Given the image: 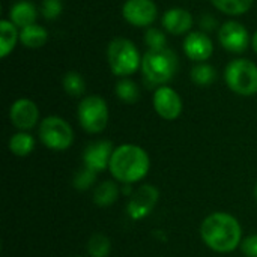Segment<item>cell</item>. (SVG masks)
Returning <instances> with one entry per match:
<instances>
[{
	"mask_svg": "<svg viewBox=\"0 0 257 257\" xmlns=\"http://www.w3.org/2000/svg\"><path fill=\"white\" fill-rule=\"evenodd\" d=\"M200 236L211 250L217 253H230L242 242V227L233 215L215 212L203 220Z\"/></svg>",
	"mask_w": 257,
	"mask_h": 257,
	"instance_id": "cell-1",
	"label": "cell"
},
{
	"mask_svg": "<svg viewBox=\"0 0 257 257\" xmlns=\"http://www.w3.org/2000/svg\"><path fill=\"white\" fill-rule=\"evenodd\" d=\"M151 167L148 152L137 145H120L114 148L110 160L111 176L122 184H136L142 181Z\"/></svg>",
	"mask_w": 257,
	"mask_h": 257,
	"instance_id": "cell-2",
	"label": "cell"
},
{
	"mask_svg": "<svg viewBox=\"0 0 257 257\" xmlns=\"http://www.w3.org/2000/svg\"><path fill=\"white\" fill-rule=\"evenodd\" d=\"M142 71L149 83L164 84L170 81L178 71V56L167 47L160 50L149 48L142 57Z\"/></svg>",
	"mask_w": 257,
	"mask_h": 257,
	"instance_id": "cell-3",
	"label": "cell"
},
{
	"mask_svg": "<svg viewBox=\"0 0 257 257\" xmlns=\"http://www.w3.org/2000/svg\"><path fill=\"white\" fill-rule=\"evenodd\" d=\"M107 59L113 74L119 77H128L134 74L142 65V59L136 45L125 38H116L110 42Z\"/></svg>",
	"mask_w": 257,
	"mask_h": 257,
	"instance_id": "cell-4",
	"label": "cell"
},
{
	"mask_svg": "<svg viewBox=\"0 0 257 257\" xmlns=\"http://www.w3.org/2000/svg\"><path fill=\"white\" fill-rule=\"evenodd\" d=\"M227 86L238 95L251 96L257 93V65L247 59L232 60L224 71Z\"/></svg>",
	"mask_w": 257,
	"mask_h": 257,
	"instance_id": "cell-5",
	"label": "cell"
},
{
	"mask_svg": "<svg viewBox=\"0 0 257 257\" xmlns=\"http://www.w3.org/2000/svg\"><path fill=\"white\" fill-rule=\"evenodd\" d=\"M78 120L81 128L89 134L102 133L108 123L107 102L96 95L83 98L78 105Z\"/></svg>",
	"mask_w": 257,
	"mask_h": 257,
	"instance_id": "cell-6",
	"label": "cell"
},
{
	"mask_svg": "<svg viewBox=\"0 0 257 257\" xmlns=\"http://www.w3.org/2000/svg\"><path fill=\"white\" fill-rule=\"evenodd\" d=\"M39 139L51 151H66L74 142V131L65 119L48 116L39 125Z\"/></svg>",
	"mask_w": 257,
	"mask_h": 257,
	"instance_id": "cell-7",
	"label": "cell"
},
{
	"mask_svg": "<svg viewBox=\"0 0 257 257\" xmlns=\"http://www.w3.org/2000/svg\"><path fill=\"white\" fill-rule=\"evenodd\" d=\"M158 197H160V193L154 185H151V184L140 185L131 194V199L126 206L128 215L136 221L148 217L152 212V209L155 208Z\"/></svg>",
	"mask_w": 257,
	"mask_h": 257,
	"instance_id": "cell-8",
	"label": "cell"
},
{
	"mask_svg": "<svg viewBox=\"0 0 257 257\" xmlns=\"http://www.w3.org/2000/svg\"><path fill=\"white\" fill-rule=\"evenodd\" d=\"M122 14L130 24L145 27L157 20L158 8L154 0H126Z\"/></svg>",
	"mask_w": 257,
	"mask_h": 257,
	"instance_id": "cell-9",
	"label": "cell"
},
{
	"mask_svg": "<svg viewBox=\"0 0 257 257\" xmlns=\"http://www.w3.org/2000/svg\"><path fill=\"white\" fill-rule=\"evenodd\" d=\"M113 143L108 140H98L87 145L83 152V167L95 172L96 175L105 170L110 166V160L113 155Z\"/></svg>",
	"mask_w": 257,
	"mask_h": 257,
	"instance_id": "cell-10",
	"label": "cell"
},
{
	"mask_svg": "<svg viewBox=\"0 0 257 257\" xmlns=\"http://www.w3.org/2000/svg\"><path fill=\"white\" fill-rule=\"evenodd\" d=\"M154 108L166 120H175L182 113V99L176 90L161 86L154 93Z\"/></svg>",
	"mask_w": 257,
	"mask_h": 257,
	"instance_id": "cell-11",
	"label": "cell"
},
{
	"mask_svg": "<svg viewBox=\"0 0 257 257\" xmlns=\"http://www.w3.org/2000/svg\"><path fill=\"white\" fill-rule=\"evenodd\" d=\"M218 38L221 45L232 53H242L250 44V36L247 29L238 21H227L218 30Z\"/></svg>",
	"mask_w": 257,
	"mask_h": 257,
	"instance_id": "cell-12",
	"label": "cell"
},
{
	"mask_svg": "<svg viewBox=\"0 0 257 257\" xmlns=\"http://www.w3.org/2000/svg\"><path fill=\"white\" fill-rule=\"evenodd\" d=\"M9 117H11V122L14 123V126H17L21 131H27V130H32L38 123L39 110L33 101L21 98L12 104Z\"/></svg>",
	"mask_w": 257,
	"mask_h": 257,
	"instance_id": "cell-13",
	"label": "cell"
},
{
	"mask_svg": "<svg viewBox=\"0 0 257 257\" xmlns=\"http://www.w3.org/2000/svg\"><path fill=\"white\" fill-rule=\"evenodd\" d=\"M184 51L185 54L196 62H205L211 57L214 51V45L211 38L203 32H191L187 35L184 41Z\"/></svg>",
	"mask_w": 257,
	"mask_h": 257,
	"instance_id": "cell-14",
	"label": "cell"
},
{
	"mask_svg": "<svg viewBox=\"0 0 257 257\" xmlns=\"http://www.w3.org/2000/svg\"><path fill=\"white\" fill-rule=\"evenodd\" d=\"M163 26L172 35H182L191 29L193 17L188 11L182 9V8H173L164 14Z\"/></svg>",
	"mask_w": 257,
	"mask_h": 257,
	"instance_id": "cell-15",
	"label": "cell"
},
{
	"mask_svg": "<svg viewBox=\"0 0 257 257\" xmlns=\"http://www.w3.org/2000/svg\"><path fill=\"white\" fill-rule=\"evenodd\" d=\"M36 8L33 3L27 2V0H21L18 3H15L12 8H11V12H9V17H11V21L17 26V27H27L30 24H35V20H36Z\"/></svg>",
	"mask_w": 257,
	"mask_h": 257,
	"instance_id": "cell-16",
	"label": "cell"
},
{
	"mask_svg": "<svg viewBox=\"0 0 257 257\" xmlns=\"http://www.w3.org/2000/svg\"><path fill=\"white\" fill-rule=\"evenodd\" d=\"M20 41L27 48H39L48 41L47 30L39 24H30L20 32Z\"/></svg>",
	"mask_w": 257,
	"mask_h": 257,
	"instance_id": "cell-17",
	"label": "cell"
},
{
	"mask_svg": "<svg viewBox=\"0 0 257 257\" xmlns=\"http://www.w3.org/2000/svg\"><path fill=\"white\" fill-rule=\"evenodd\" d=\"M17 39H20L17 26L12 21L2 20L0 21V56L2 57H6L14 50Z\"/></svg>",
	"mask_w": 257,
	"mask_h": 257,
	"instance_id": "cell-18",
	"label": "cell"
},
{
	"mask_svg": "<svg viewBox=\"0 0 257 257\" xmlns=\"http://www.w3.org/2000/svg\"><path fill=\"white\" fill-rule=\"evenodd\" d=\"M117 196H119V187L113 181H105L96 187L93 193V202L95 205L105 208V206H111L117 200Z\"/></svg>",
	"mask_w": 257,
	"mask_h": 257,
	"instance_id": "cell-19",
	"label": "cell"
},
{
	"mask_svg": "<svg viewBox=\"0 0 257 257\" xmlns=\"http://www.w3.org/2000/svg\"><path fill=\"white\" fill-rule=\"evenodd\" d=\"M33 148H35V139H33V136H30L26 131L14 134L9 140V149L17 157L29 155L33 151Z\"/></svg>",
	"mask_w": 257,
	"mask_h": 257,
	"instance_id": "cell-20",
	"label": "cell"
},
{
	"mask_svg": "<svg viewBox=\"0 0 257 257\" xmlns=\"http://www.w3.org/2000/svg\"><path fill=\"white\" fill-rule=\"evenodd\" d=\"M211 2L217 9L229 15L245 14L253 5V0H211Z\"/></svg>",
	"mask_w": 257,
	"mask_h": 257,
	"instance_id": "cell-21",
	"label": "cell"
},
{
	"mask_svg": "<svg viewBox=\"0 0 257 257\" xmlns=\"http://www.w3.org/2000/svg\"><path fill=\"white\" fill-rule=\"evenodd\" d=\"M111 250L110 239L102 233H93L87 242V251L92 257H107Z\"/></svg>",
	"mask_w": 257,
	"mask_h": 257,
	"instance_id": "cell-22",
	"label": "cell"
},
{
	"mask_svg": "<svg viewBox=\"0 0 257 257\" xmlns=\"http://www.w3.org/2000/svg\"><path fill=\"white\" fill-rule=\"evenodd\" d=\"M215 77H217V72L214 66L208 63H199L191 69V80L197 86H209L215 81Z\"/></svg>",
	"mask_w": 257,
	"mask_h": 257,
	"instance_id": "cell-23",
	"label": "cell"
},
{
	"mask_svg": "<svg viewBox=\"0 0 257 257\" xmlns=\"http://www.w3.org/2000/svg\"><path fill=\"white\" fill-rule=\"evenodd\" d=\"M116 95L120 101L126 104H134L140 98V90L139 86L131 81V80H120L116 84Z\"/></svg>",
	"mask_w": 257,
	"mask_h": 257,
	"instance_id": "cell-24",
	"label": "cell"
},
{
	"mask_svg": "<svg viewBox=\"0 0 257 257\" xmlns=\"http://www.w3.org/2000/svg\"><path fill=\"white\" fill-rule=\"evenodd\" d=\"M63 89L71 96H81L86 90V83L83 77L74 71H69L63 77Z\"/></svg>",
	"mask_w": 257,
	"mask_h": 257,
	"instance_id": "cell-25",
	"label": "cell"
},
{
	"mask_svg": "<svg viewBox=\"0 0 257 257\" xmlns=\"http://www.w3.org/2000/svg\"><path fill=\"white\" fill-rule=\"evenodd\" d=\"M95 179H96V173L89 170V169H86V167H83V169H80L77 172V175L74 178V187L77 190H81V191L87 190L95 182Z\"/></svg>",
	"mask_w": 257,
	"mask_h": 257,
	"instance_id": "cell-26",
	"label": "cell"
},
{
	"mask_svg": "<svg viewBox=\"0 0 257 257\" xmlns=\"http://www.w3.org/2000/svg\"><path fill=\"white\" fill-rule=\"evenodd\" d=\"M145 41L149 45V48H152V50H160V48L166 47V35L158 29H149L146 32Z\"/></svg>",
	"mask_w": 257,
	"mask_h": 257,
	"instance_id": "cell-27",
	"label": "cell"
},
{
	"mask_svg": "<svg viewBox=\"0 0 257 257\" xmlns=\"http://www.w3.org/2000/svg\"><path fill=\"white\" fill-rule=\"evenodd\" d=\"M41 11L47 20H54L62 12V3H60V0H44Z\"/></svg>",
	"mask_w": 257,
	"mask_h": 257,
	"instance_id": "cell-28",
	"label": "cell"
},
{
	"mask_svg": "<svg viewBox=\"0 0 257 257\" xmlns=\"http://www.w3.org/2000/svg\"><path fill=\"white\" fill-rule=\"evenodd\" d=\"M241 251L245 257H257V233L247 236L241 242Z\"/></svg>",
	"mask_w": 257,
	"mask_h": 257,
	"instance_id": "cell-29",
	"label": "cell"
},
{
	"mask_svg": "<svg viewBox=\"0 0 257 257\" xmlns=\"http://www.w3.org/2000/svg\"><path fill=\"white\" fill-rule=\"evenodd\" d=\"M215 20L211 17V15H205L203 18H202V27L205 29V30H212L214 27H215Z\"/></svg>",
	"mask_w": 257,
	"mask_h": 257,
	"instance_id": "cell-30",
	"label": "cell"
},
{
	"mask_svg": "<svg viewBox=\"0 0 257 257\" xmlns=\"http://www.w3.org/2000/svg\"><path fill=\"white\" fill-rule=\"evenodd\" d=\"M253 48H254V51L257 53V32L253 35Z\"/></svg>",
	"mask_w": 257,
	"mask_h": 257,
	"instance_id": "cell-31",
	"label": "cell"
},
{
	"mask_svg": "<svg viewBox=\"0 0 257 257\" xmlns=\"http://www.w3.org/2000/svg\"><path fill=\"white\" fill-rule=\"evenodd\" d=\"M254 196H256V199H257V185H256V188H254Z\"/></svg>",
	"mask_w": 257,
	"mask_h": 257,
	"instance_id": "cell-32",
	"label": "cell"
},
{
	"mask_svg": "<svg viewBox=\"0 0 257 257\" xmlns=\"http://www.w3.org/2000/svg\"><path fill=\"white\" fill-rule=\"evenodd\" d=\"M74 257H81V256H74Z\"/></svg>",
	"mask_w": 257,
	"mask_h": 257,
	"instance_id": "cell-33",
	"label": "cell"
}]
</instances>
